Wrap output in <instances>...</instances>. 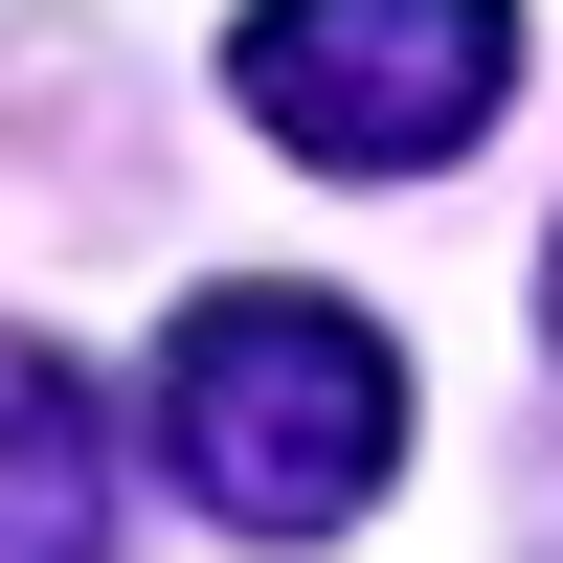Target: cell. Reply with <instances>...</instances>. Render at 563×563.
<instances>
[{
	"label": "cell",
	"instance_id": "obj_1",
	"mask_svg": "<svg viewBox=\"0 0 563 563\" xmlns=\"http://www.w3.org/2000/svg\"><path fill=\"white\" fill-rule=\"evenodd\" d=\"M158 474L203 496L225 541H339L361 496L406 474L384 316H339V294H203L158 339Z\"/></svg>",
	"mask_w": 563,
	"mask_h": 563
},
{
	"label": "cell",
	"instance_id": "obj_2",
	"mask_svg": "<svg viewBox=\"0 0 563 563\" xmlns=\"http://www.w3.org/2000/svg\"><path fill=\"white\" fill-rule=\"evenodd\" d=\"M225 90H249V135L316 158V180H429V158L496 135L519 23H496V0H249Z\"/></svg>",
	"mask_w": 563,
	"mask_h": 563
},
{
	"label": "cell",
	"instance_id": "obj_3",
	"mask_svg": "<svg viewBox=\"0 0 563 563\" xmlns=\"http://www.w3.org/2000/svg\"><path fill=\"white\" fill-rule=\"evenodd\" d=\"M113 541V429H90V384L68 361H0V563H90Z\"/></svg>",
	"mask_w": 563,
	"mask_h": 563
},
{
	"label": "cell",
	"instance_id": "obj_4",
	"mask_svg": "<svg viewBox=\"0 0 563 563\" xmlns=\"http://www.w3.org/2000/svg\"><path fill=\"white\" fill-rule=\"evenodd\" d=\"M541 316H563V249H541Z\"/></svg>",
	"mask_w": 563,
	"mask_h": 563
}]
</instances>
